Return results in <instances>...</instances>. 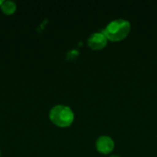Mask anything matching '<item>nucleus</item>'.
<instances>
[{"mask_svg":"<svg viewBox=\"0 0 157 157\" xmlns=\"http://www.w3.org/2000/svg\"><path fill=\"white\" fill-rule=\"evenodd\" d=\"M131 23L127 19L118 18L110 21L102 32L106 35L108 40L112 41H119L125 39L131 31Z\"/></svg>","mask_w":157,"mask_h":157,"instance_id":"nucleus-1","label":"nucleus"},{"mask_svg":"<svg viewBox=\"0 0 157 157\" xmlns=\"http://www.w3.org/2000/svg\"><path fill=\"white\" fill-rule=\"evenodd\" d=\"M51 121L59 127L70 126L75 119L74 111L71 108L65 105H56L51 110L49 114Z\"/></svg>","mask_w":157,"mask_h":157,"instance_id":"nucleus-2","label":"nucleus"},{"mask_svg":"<svg viewBox=\"0 0 157 157\" xmlns=\"http://www.w3.org/2000/svg\"><path fill=\"white\" fill-rule=\"evenodd\" d=\"M107 42H108V38L102 31L94 32L87 39L88 46L93 50L103 49L107 45Z\"/></svg>","mask_w":157,"mask_h":157,"instance_id":"nucleus-3","label":"nucleus"},{"mask_svg":"<svg viewBox=\"0 0 157 157\" xmlns=\"http://www.w3.org/2000/svg\"><path fill=\"white\" fill-rule=\"evenodd\" d=\"M115 146V143L113 139L108 135H102L98 137L96 141V147L97 150L102 154H109Z\"/></svg>","mask_w":157,"mask_h":157,"instance_id":"nucleus-4","label":"nucleus"},{"mask_svg":"<svg viewBox=\"0 0 157 157\" xmlns=\"http://www.w3.org/2000/svg\"><path fill=\"white\" fill-rule=\"evenodd\" d=\"M0 7L3 11V13H5L6 15H11L16 11L17 5L13 1L6 0V1H3V4L1 5Z\"/></svg>","mask_w":157,"mask_h":157,"instance_id":"nucleus-5","label":"nucleus"},{"mask_svg":"<svg viewBox=\"0 0 157 157\" xmlns=\"http://www.w3.org/2000/svg\"><path fill=\"white\" fill-rule=\"evenodd\" d=\"M2 4H3V0H0V6H1Z\"/></svg>","mask_w":157,"mask_h":157,"instance_id":"nucleus-6","label":"nucleus"},{"mask_svg":"<svg viewBox=\"0 0 157 157\" xmlns=\"http://www.w3.org/2000/svg\"><path fill=\"white\" fill-rule=\"evenodd\" d=\"M109 157H120V156H118V155H111V156H109Z\"/></svg>","mask_w":157,"mask_h":157,"instance_id":"nucleus-7","label":"nucleus"}]
</instances>
